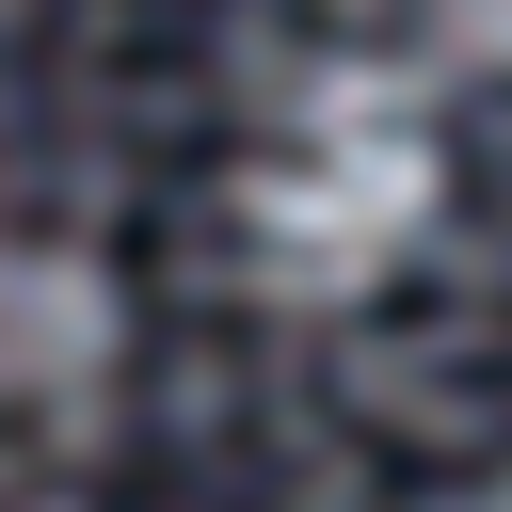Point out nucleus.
Here are the masks:
<instances>
[{
	"mask_svg": "<svg viewBox=\"0 0 512 512\" xmlns=\"http://www.w3.org/2000/svg\"><path fill=\"white\" fill-rule=\"evenodd\" d=\"M448 208V144L432 96L384 64H320L288 96V128L240 160V272L272 304H368Z\"/></svg>",
	"mask_w": 512,
	"mask_h": 512,
	"instance_id": "f257e3e1",
	"label": "nucleus"
},
{
	"mask_svg": "<svg viewBox=\"0 0 512 512\" xmlns=\"http://www.w3.org/2000/svg\"><path fill=\"white\" fill-rule=\"evenodd\" d=\"M128 352V304L80 240H0V416H80Z\"/></svg>",
	"mask_w": 512,
	"mask_h": 512,
	"instance_id": "f03ea898",
	"label": "nucleus"
},
{
	"mask_svg": "<svg viewBox=\"0 0 512 512\" xmlns=\"http://www.w3.org/2000/svg\"><path fill=\"white\" fill-rule=\"evenodd\" d=\"M448 48L464 64H512V0H448Z\"/></svg>",
	"mask_w": 512,
	"mask_h": 512,
	"instance_id": "7ed1b4c3",
	"label": "nucleus"
}]
</instances>
